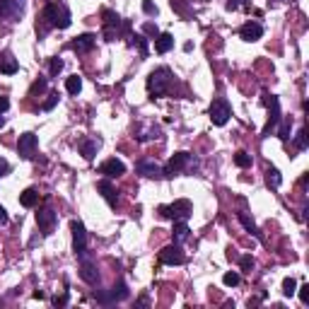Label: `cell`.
<instances>
[{
    "instance_id": "obj_40",
    "label": "cell",
    "mask_w": 309,
    "mask_h": 309,
    "mask_svg": "<svg viewBox=\"0 0 309 309\" xmlns=\"http://www.w3.org/2000/svg\"><path fill=\"white\" fill-rule=\"evenodd\" d=\"M54 304H56V307H63V304H68V292H63V295H56L54 297Z\"/></svg>"
},
{
    "instance_id": "obj_41",
    "label": "cell",
    "mask_w": 309,
    "mask_h": 309,
    "mask_svg": "<svg viewBox=\"0 0 309 309\" xmlns=\"http://www.w3.org/2000/svg\"><path fill=\"white\" fill-rule=\"evenodd\" d=\"M8 172H10V164H8V160H3V157H0V176H5Z\"/></svg>"
},
{
    "instance_id": "obj_19",
    "label": "cell",
    "mask_w": 309,
    "mask_h": 309,
    "mask_svg": "<svg viewBox=\"0 0 309 309\" xmlns=\"http://www.w3.org/2000/svg\"><path fill=\"white\" fill-rule=\"evenodd\" d=\"M80 278L87 282V285H97V282H99V273H97V268H94L90 261H85V258H82V266H80Z\"/></svg>"
},
{
    "instance_id": "obj_20",
    "label": "cell",
    "mask_w": 309,
    "mask_h": 309,
    "mask_svg": "<svg viewBox=\"0 0 309 309\" xmlns=\"http://www.w3.org/2000/svg\"><path fill=\"white\" fill-rule=\"evenodd\" d=\"M172 46H174V37L172 34H157V39H155V51L157 54H167V51H172Z\"/></svg>"
},
{
    "instance_id": "obj_15",
    "label": "cell",
    "mask_w": 309,
    "mask_h": 309,
    "mask_svg": "<svg viewBox=\"0 0 309 309\" xmlns=\"http://www.w3.org/2000/svg\"><path fill=\"white\" fill-rule=\"evenodd\" d=\"M97 191L104 196V201H107L111 208H116V205H119V196H116V191H114V186H111V181H109V179H102V181L97 184Z\"/></svg>"
},
{
    "instance_id": "obj_11",
    "label": "cell",
    "mask_w": 309,
    "mask_h": 309,
    "mask_svg": "<svg viewBox=\"0 0 309 309\" xmlns=\"http://www.w3.org/2000/svg\"><path fill=\"white\" fill-rule=\"evenodd\" d=\"M184 261L186 258H184L179 246H164L160 251V263H164V266H181Z\"/></svg>"
},
{
    "instance_id": "obj_34",
    "label": "cell",
    "mask_w": 309,
    "mask_h": 309,
    "mask_svg": "<svg viewBox=\"0 0 309 309\" xmlns=\"http://www.w3.org/2000/svg\"><path fill=\"white\" fill-rule=\"evenodd\" d=\"M239 266H242L244 273H251V268H254V258H251V256H242V258H239Z\"/></svg>"
},
{
    "instance_id": "obj_30",
    "label": "cell",
    "mask_w": 309,
    "mask_h": 309,
    "mask_svg": "<svg viewBox=\"0 0 309 309\" xmlns=\"http://www.w3.org/2000/svg\"><path fill=\"white\" fill-rule=\"evenodd\" d=\"M295 148L307 150V128H299V133H297V138H295Z\"/></svg>"
},
{
    "instance_id": "obj_32",
    "label": "cell",
    "mask_w": 309,
    "mask_h": 309,
    "mask_svg": "<svg viewBox=\"0 0 309 309\" xmlns=\"http://www.w3.org/2000/svg\"><path fill=\"white\" fill-rule=\"evenodd\" d=\"M239 273H225V278H222V282L225 285H229V287H234V285H239Z\"/></svg>"
},
{
    "instance_id": "obj_26",
    "label": "cell",
    "mask_w": 309,
    "mask_h": 309,
    "mask_svg": "<svg viewBox=\"0 0 309 309\" xmlns=\"http://www.w3.org/2000/svg\"><path fill=\"white\" fill-rule=\"evenodd\" d=\"M266 181H268V186L270 188H278L282 184V176H280V172L275 169V167H270L268 172H266Z\"/></svg>"
},
{
    "instance_id": "obj_13",
    "label": "cell",
    "mask_w": 309,
    "mask_h": 309,
    "mask_svg": "<svg viewBox=\"0 0 309 309\" xmlns=\"http://www.w3.org/2000/svg\"><path fill=\"white\" fill-rule=\"evenodd\" d=\"M94 41H97L94 34H82V37H78L75 41H70V49H73L75 54H90L94 49Z\"/></svg>"
},
{
    "instance_id": "obj_2",
    "label": "cell",
    "mask_w": 309,
    "mask_h": 309,
    "mask_svg": "<svg viewBox=\"0 0 309 309\" xmlns=\"http://www.w3.org/2000/svg\"><path fill=\"white\" fill-rule=\"evenodd\" d=\"M169 85H172V70L169 68H157V70H152L148 78V92L152 97H162V94L169 90Z\"/></svg>"
},
{
    "instance_id": "obj_42",
    "label": "cell",
    "mask_w": 309,
    "mask_h": 309,
    "mask_svg": "<svg viewBox=\"0 0 309 309\" xmlns=\"http://www.w3.org/2000/svg\"><path fill=\"white\" fill-rule=\"evenodd\" d=\"M8 109H10V99H8V97H0V114L8 111Z\"/></svg>"
},
{
    "instance_id": "obj_25",
    "label": "cell",
    "mask_w": 309,
    "mask_h": 309,
    "mask_svg": "<svg viewBox=\"0 0 309 309\" xmlns=\"http://www.w3.org/2000/svg\"><path fill=\"white\" fill-rule=\"evenodd\" d=\"M66 90H68V94H80V90H82V78L80 75H70L66 80Z\"/></svg>"
},
{
    "instance_id": "obj_35",
    "label": "cell",
    "mask_w": 309,
    "mask_h": 309,
    "mask_svg": "<svg viewBox=\"0 0 309 309\" xmlns=\"http://www.w3.org/2000/svg\"><path fill=\"white\" fill-rule=\"evenodd\" d=\"M246 5H249V0H227V10H239Z\"/></svg>"
},
{
    "instance_id": "obj_1",
    "label": "cell",
    "mask_w": 309,
    "mask_h": 309,
    "mask_svg": "<svg viewBox=\"0 0 309 309\" xmlns=\"http://www.w3.org/2000/svg\"><path fill=\"white\" fill-rule=\"evenodd\" d=\"M41 20H44V34L49 29H68L73 25V17H70V10L66 8V3H49L41 13Z\"/></svg>"
},
{
    "instance_id": "obj_6",
    "label": "cell",
    "mask_w": 309,
    "mask_h": 309,
    "mask_svg": "<svg viewBox=\"0 0 309 309\" xmlns=\"http://www.w3.org/2000/svg\"><path fill=\"white\" fill-rule=\"evenodd\" d=\"M37 148H39V138L34 133H22L20 140H17V152L22 160H32L37 155Z\"/></svg>"
},
{
    "instance_id": "obj_28",
    "label": "cell",
    "mask_w": 309,
    "mask_h": 309,
    "mask_svg": "<svg viewBox=\"0 0 309 309\" xmlns=\"http://www.w3.org/2000/svg\"><path fill=\"white\" fill-rule=\"evenodd\" d=\"M295 292H297V280L295 278H285V280H282V295L292 297Z\"/></svg>"
},
{
    "instance_id": "obj_23",
    "label": "cell",
    "mask_w": 309,
    "mask_h": 309,
    "mask_svg": "<svg viewBox=\"0 0 309 309\" xmlns=\"http://www.w3.org/2000/svg\"><path fill=\"white\" fill-rule=\"evenodd\" d=\"M239 222L244 225V229H246V232H251V234H254L256 239H261V232H258V227H256V222H254V220L249 217V213H239Z\"/></svg>"
},
{
    "instance_id": "obj_17",
    "label": "cell",
    "mask_w": 309,
    "mask_h": 309,
    "mask_svg": "<svg viewBox=\"0 0 309 309\" xmlns=\"http://www.w3.org/2000/svg\"><path fill=\"white\" fill-rule=\"evenodd\" d=\"M126 297H128V287H126V282H119V285H114V287H111V292H109V295H99L97 299L107 304V302H116V299H126Z\"/></svg>"
},
{
    "instance_id": "obj_7",
    "label": "cell",
    "mask_w": 309,
    "mask_h": 309,
    "mask_svg": "<svg viewBox=\"0 0 309 309\" xmlns=\"http://www.w3.org/2000/svg\"><path fill=\"white\" fill-rule=\"evenodd\" d=\"M70 229H73V246H75V254L85 258L87 254V232H85V225L80 220H73L70 222Z\"/></svg>"
},
{
    "instance_id": "obj_21",
    "label": "cell",
    "mask_w": 309,
    "mask_h": 309,
    "mask_svg": "<svg viewBox=\"0 0 309 309\" xmlns=\"http://www.w3.org/2000/svg\"><path fill=\"white\" fill-rule=\"evenodd\" d=\"M20 203H22L25 208H34V205L39 203V191H37V188L22 191V193H20Z\"/></svg>"
},
{
    "instance_id": "obj_27",
    "label": "cell",
    "mask_w": 309,
    "mask_h": 309,
    "mask_svg": "<svg viewBox=\"0 0 309 309\" xmlns=\"http://www.w3.org/2000/svg\"><path fill=\"white\" fill-rule=\"evenodd\" d=\"M131 39H133V41H131V44H133L135 49L140 51V56H148V39H145L143 34H133Z\"/></svg>"
},
{
    "instance_id": "obj_44",
    "label": "cell",
    "mask_w": 309,
    "mask_h": 309,
    "mask_svg": "<svg viewBox=\"0 0 309 309\" xmlns=\"http://www.w3.org/2000/svg\"><path fill=\"white\" fill-rule=\"evenodd\" d=\"M8 222V213H5V208L0 205V225H5Z\"/></svg>"
},
{
    "instance_id": "obj_39",
    "label": "cell",
    "mask_w": 309,
    "mask_h": 309,
    "mask_svg": "<svg viewBox=\"0 0 309 309\" xmlns=\"http://www.w3.org/2000/svg\"><path fill=\"white\" fill-rule=\"evenodd\" d=\"M290 138V121H285L280 126V140H287Z\"/></svg>"
},
{
    "instance_id": "obj_14",
    "label": "cell",
    "mask_w": 309,
    "mask_h": 309,
    "mask_svg": "<svg viewBox=\"0 0 309 309\" xmlns=\"http://www.w3.org/2000/svg\"><path fill=\"white\" fill-rule=\"evenodd\" d=\"M239 37H242L244 41H258L263 37V27H261L258 22H246V25H242V29H239Z\"/></svg>"
},
{
    "instance_id": "obj_3",
    "label": "cell",
    "mask_w": 309,
    "mask_h": 309,
    "mask_svg": "<svg viewBox=\"0 0 309 309\" xmlns=\"http://www.w3.org/2000/svg\"><path fill=\"white\" fill-rule=\"evenodd\" d=\"M191 213H193V205H191V201H186V198H181V201H174L172 205H162L160 208V215L167 217V220H184L186 222L188 217H191Z\"/></svg>"
},
{
    "instance_id": "obj_12",
    "label": "cell",
    "mask_w": 309,
    "mask_h": 309,
    "mask_svg": "<svg viewBox=\"0 0 309 309\" xmlns=\"http://www.w3.org/2000/svg\"><path fill=\"white\" fill-rule=\"evenodd\" d=\"M99 172L107 176V179H119L121 174H126V164L121 160H116V157H111V160H107L99 167Z\"/></svg>"
},
{
    "instance_id": "obj_4",
    "label": "cell",
    "mask_w": 309,
    "mask_h": 309,
    "mask_svg": "<svg viewBox=\"0 0 309 309\" xmlns=\"http://www.w3.org/2000/svg\"><path fill=\"white\" fill-rule=\"evenodd\" d=\"M263 102H266V107H268V123H266V128H263V138H268L270 131L280 121V102H278L275 94H266Z\"/></svg>"
},
{
    "instance_id": "obj_33",
    "label": "cell",
    "mask_w": 309,
    "mask_h": 309,
    "mask_svg": "<svg viewBox=\"0 0 309 309\" xmlns=\"http://www.w3.org/2000/svg\"><path fill=\"white\" fill-rule=\"evenodd\" d=\"M56 104H58V92H51V94H49V99L44 102V107H41V109H44V111H51Z\"/></svg>"
},
{
    "instance_id": "obj_43",
    "label": "cell",
    "mask_w": 309,
    "mask_h": 309,
    "mask_svg": "<svg viewBox=\"0 0 309 309\" xmlns=\"http://www.w3.org/2000/svg\"><path fill=\"white\" fill-rule=\"evenodd\" d=\"M145 32H148V34H152V37H155V39H157V27H155V25H145Z\"/></svg>"
},
{
    "instance_id": "obj_10",
    "label": "cell",
    "mask_w": 309,
    "mask_h": 309,
    "mask_svg": "<svg viewBox=\"0 0 309 309\" xmlns=\"http://www.w3.org/2000/svg\"><path fill=\"white\" fill-rule=\"evenodd\" d=\"M56 222H58V215H56V210H51V208H44V210L37 213V225H39V229L44 234H51Z\"/></svg>"
},
{
    "instance_id": "obj_22",
    "label": "cell",
    "mask_w": 309,
    "mask_h": 309,
    "mask_svg": "<svg viewBox=\"0 0 309 309\" xmlns=\"http://www.w3.org/2000/svg\"><path fill=\"white\" fill-rule=\"evenodd\" d=\"M188 232H191V229H188L186 222H184V220H176L172 237H174V242H176V244H181V242H186V239H188Z\"/></svg>"
},
{
    "instance_id": "obj_8",
    "label": "cell",
    "mask_w": 309,
    "mask_h": 309,
    "mask_svg": "<svg viewBox=\"0 0 309 309\" xmlns=\"http://www.w3.org/2000/svg\"><path fill=\"white\" fill-rule=\"evenodd\" d=\"M188 164H191V155H188V152H176L174 157L167 162V167L162 169V174H164V176H174V174H179V172H184Z\"/></svg>"
},
{
    "instance_id": "obj_5",
    "label": "cell",
    "mask_w": 309,
    "mask_h": 309,
    "mask_svg": "<svg viewBox=\"0 0 309 309\" xmlns=\"http://www.w3.org/2000/svg\"><path fill=\"white\" fill-rule=\"evenodd\" d=\"M210 121L215 123V126H225L229 121V116H232V107H229L227 99H215L213 104H210Z\"/></svg>"
},
{
    "instance_id": "obj_24",
    "label": "cell",
    "mask_w": 309,
    "mask_h": 309,
    "mask_svg": "<svg viewBox=\"0 0 309 309\" xmlns=\"http://www.w3.org/2000/svg\"><path fill=\"white\" fill-rule=\"evenodd\" d=\"M80 152L85 160H94V155H97V140H82Z\"/></svg>"
},
{
    "instance_id": "obj_37",
    "label": "cell",
    "mask_w": 309,
    "mask_h": 309,
    "mask_svg": "<svg viewBox=\"0 0 309 309\" xmlns=\"http://www.w3.org/2000/svg\"><path fill=\"white\" fill-rule=\"evenodd\" d=\"M143 10H145V15H152V17H155V15H157V5H152L150 0H145V3H143Z\"/></svg>"
},
{
    "instance_id": "obj_45",
    "label": "cell",
    "mask_w": 309,
    "mask_h": 309,
    "mask_svg": "<svg viewBox=\"0 0 309 309\" xmlns=\"http://www.w3.org/2000/svg\"><path fill=\"white\" fill-rule=\"evenodd\" d=\"M3 126H5V119H3V116H0V128H3Z\"/></svg>"
},
{
    "instance_id": "obj_29",
    "label": "cell",
    "mask_w": 309,
    "mask_h": 309,
    "mask_svg": "<svg viewBox=\"0 0 309 309\" xmlns=\"http://www.w3.org/2000/svg\"><path fill=\"white\" fill-rule=\"evenodd\" d=\"M234 164L242 167V169L251 167V155H246V152H237V155H234Z\"/></svg>"
},
{
    "instance_id": "obj_18",
    "label": "cell",
    "mask_w": 309,
    "mask_h": 309,
    "mask_svg": "<svg viewBox=\"0 0 309 309\" xmlns=\"http://www.w3.org/2000/svg\"><path fill=\"white\" fill-rule=\"evenodd\" d=\"M135 172L138 174H143V176H162V169L155 164L152 160H140V162H135Z\"/></svg>"
},
{
    "instance_id": "obj_36",
    "label": "cell",
    "mask_w": 309,
    "mask_h": 309,
    "mask_svg": "<svg viewBox=\"0 0 309 309\" xmlns=\"http://www.w3.org/2000/svg\"><path fill=\"white\" fill-rule=\"evenodd\" d=\"M63 70V61L61 58H51V75H58Z\"/></svg>"
},
{
    "instance_id": "obj_16",
    "label": "cell",
    "mask_w": 309,
    "mask_h": 309,
    "mask_svg": "<svg viewBox=\"0 0 309 309\" xmlns=\"http://www.w3.org/2000/svg\"><path fill=\"white\" fill-rule=\"evenodd\" d=\"M17 70H20L17 58H15L10 51H3V54H0V73H5V75H15Z\"/></svg>"
},
{
    "instance_id": "obj_38",
    "label": "cell",
    "mask_w": 309,
    "mask_h": 309,
    "mask_svg": "<svg viewBox=\"0 0 309 309\" xmlns=\"http://www.w3.org/2000/svg\"><path fill=\"white\" fill-rule=\"evenodd\" d=\"M299 299H302V304H309V285L299 287Z\"/></svg>"
},
{
    "instance_id": "obj_9",
    "label": "cell",
    "mask_w": 309,
    "mask_h": 309,
    "mask_svg": "<svg viewBox=\"0 0 309 309\" xmlns=\"http://www.w3.org/2000/svg\"><path fill=\"white\" fill-rule=\"evenodd\" d=\"M102 17H104V37H107V41H114L116 34H119V29H121V25H123L121 17L116 13H111V10H104Z\"/></svg>"
},
{
    "instance_id": "obj_31",
    "label": "cell",
    "mask_w": 309,
    "mask_h": 309,
    "mask_svg": "<svg viewBox=\"0 0 309 309\" xmlns=\"http://www.w3.org/2000/svg\"><path fill=\"white\" fill-rule=\"evenodd\" d=\"M46 85H49V80H46V78H39V80L32 85V97H34V94H41V92H44V90H46Z\"/></svg>"
}]
</instances>
